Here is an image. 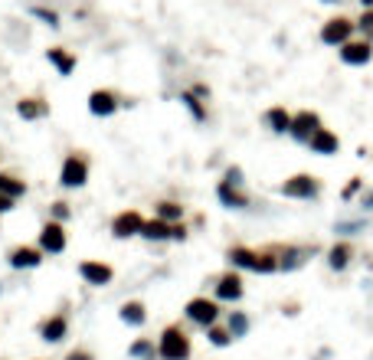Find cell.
<instances>
[{"label":"cell","mask_w":373,"mask_h":360,"mask_svg":"<svg viewBox=\"0 0 373 360\" xmlns=\"http://www.w3.org/2000/svg\"><path fill=\"white\" fill-rule=\"evenodd\" d=\"M226 259L233 269H246V272H259V275H272L278 272V252L272 249H249V246H233L226 252Z\"/></svg>","instance_id":"obj_1"},{"label":"cell","mask_w":373,"mask_h":360,"mask_svg":"<svg viewBox=\"0 0 373 360\" xmlns=\"http://www.w3.org/2000/svg\"><path fill=\"white\" fill-rule=\"evenodd\" d=\"M193 354V344H190V334H186L180 324H167L157 337V357L161 360H190Z\"/></svg>","instance_id":"obj_2"},{"label":"cell","mask_w":373,"mask_h":360,"mask_svg":"<svg viewBox=\"0 0 373 360\" xmlns=\"http://www.w3.org/2000/svg\"><path fill=\"white\" fill-rule=\"evenodd\" d=\"M184 314L190 324H197V328H210V324H220V301L216 299H207V295H197V299H190L184 305Z\"/></svg>","instance_id":"obj_3"},{"label":"cell","mask_w":373,"mask_h":360,"mask_svg":"<svg viewBox=\"0 0 373 360\" xmlns=\"http://www.w3.org/2000/svg\"><path fill=\"white\" fill-rule=\"evenodd\" d=\"M59 184L66 187V190H79V187L88 184V158L82 154V151H73V154L62 161Z\"/></svg>","instance_id":"obj_4"},{"label":"cell","mask_w":373,"mask_h":360,"mask_svg":"<svg viewBox=\"0 0 373 360\" xmlns=\"http://www.w3.org/2000/svg\"><path fill=\"white\" fill-rule=\"evenodd\" d=\"M282 193L288 200H318L321 197V180L314 174H291L282 184Z\"/></svg>","instance_id":"obj_5"},{"label":"cell","mask_w":373,"mask_h":360,"mask_svg":"<svg viewBox=\"0 0 373 360\" xmlns=\"http://www.w3.org/2000/svg\"><path fill=\"white\" fill-rule=\"evenodd\" d=\"M354 30H357V20H350V17H331L321 26V43H327V46H344L347 39H354Z\"/></svg>","instance_id":"obj_6"},{"label":"cell","mask_w":373,"mask_h":360,"mask_svg":"<svg viewBox=\"0 0 373 360\" xmlns=\"http://www.w3.org/2000/svg\"><path fill=\"white\" fill-rule=\"evenodd\" d=\"M79 278H82L86 285H92V288H105V285H112L115 269L108 265V262L86 259V262H79Z\"/></svg>","instance_id":"obj_7"},{"label":"cell","mask_w":373,"mask_h":360,"mask_svg":"<svg viewBox=\"0 0 373 360\" xmlns=\"http://www.w3.org/2000/svg\"><path fill=\"white\" fill-rule=\"evenodd\" d=\"M213 295H216V301H239L242 295H246V282H242V275H239L236 269L223 272L220 278H216V285H213Z\"/></svg>","instance_id":"obj_8"},{"label":"cell","mask_w":373,"mask_h":360,"mask_svg":"<svg viewBox=\"0 0 373 360\" xmlns=\"http://www.w3.org/2000/svg\"><path fill=\"white\" fill-rule=\"evenodd\" d=\"M122 105H124V102L115 95L112 88H95V92L88 95V112L95 115V118H112Z\"/></svg>","instance_id":"obj_9"},{"label":"cell","mask_w":373,"mask_h":360,"mask_svg":"<svg viewBox=\"0 0 373 360\" xmlns=\"http://www.w3.org/2000/svg\"><path fill=\"white\" fill-rule=\"evenodd\" d=\"M318 128H321V115H318V112H308V108H305V112L291 115V131H288V135L295 138L298 144H308Z\"/></svg>","instance_id":"obj_10"},{"label":"cell","mask_w":373,"mask_h":360,"mask_svg":"<svg viewBox=\"0 0 373 360\" xmlns=\"http://www.w3.org/2000/svg\"><path fill=\"white\" fill-rule=\"evenodd\" d=\"M141 226H144V216H141V213H137V210H122L112 220V236L115 239L141 236Z\"/></svg>","instance_id":"obj_11"},{"label":"cell","mask_w":373,"mask_h":360,"mask_svg":"<svg viewBox=\"0 0 373 360\" xmlns=\"http://www.w3.org/2000/svg\"><path fill=\"white\" fill-rule=\"evenodd\" d=\"M373 59V43L370 39H347L341 46V62L344 66H367Z\"/></svg>","instance_id":"obj_12"},{"label":"cell","mask_w":373,"mask_h":360,"mask_svg":"<svg viewBox=\"0 0 373 360\" xmlns=\"http://www.w3.org/2000/svg\"><path fill=\"white\" fill-rule=\"evenodd\" d=\"M39 249H43L46 256H59V252H66V229H62V223L50 220V223L39 229Z\"/></svg>","instance_id":"obj_13"},{"label":"cell","mask_w":373,"mask_h":360,"mask_svg":"<svg viewBox=\"0 0 373 360\" xmlns=\"http://www.w3.org/2000/svg\"><path fill=\"white\" fill-rule=\"evenodd\" d=\"M43 249L39 246H13L7 252V262H10V269H37L39 262H43Z\"/></svg>","instance_id":"obj_14"},{"label":"cell","mask_w":373,"mask_h":360,"mask_svg":"<svg viewBox=\"0 0 373 360\" xmlns=\"http://www.w3.org/2000/svg\"><path fill=\"white\" fill-rule=\"evenodd\" d=\"M308 148H311V154H321V158H334L337 151H341V138L331 131V128H318L314 131V138L308 141Z\"/></svg>","instance_id":"obj_15"},{"label":"cell","mask_w":373,"mask_h":360,"mask_svg":"<svg viewBox=\"0 0 373 360\" xmlns=\"http://www.w3.org/2000/svg\"><path fill=\"white\" fill-rule=\"evenodd\" d=\"M39 337H43L46 344H59V341H66V337H69V318H66V314H52V318H46V321L39 324Z\"/></svg>","instance_id":"obj_16"},{"label":"cell","mask_w":373,"mask_h":360,"mask_svg":"<svg viewBox=\"0 0 373 360\" xmlns=\"http://www.w3.org/2000/svg\"><path fill=\"white\" fill-rule=\"evenodd\" d=\"M216 197H220V203L229 207V210H246V207H249V193H246V190L236 187V184H226V180L216 184Z\"/></svg>","instance_id":"obj_17"},{"label":"cell","mask_w":373,"mask_h":360,"mask_svg":"<svg viewBox=\"0 0 373 360\" xmlns=\"http://www.w3.org/2000/svg\"><path fill=\"white\" fill-rule=\"evenodd\" d=\"M17 115H20L23 122H39V118H46V115H50V102L37 99V95L20 99V102H17Z\"/></svg>","instance_id":"obj_18"},{"label":"cell","mask_w":373,"mask_h":360,"mask_svg":"<svg viewBox=\"0 0 373 360\" xmlns=\"http://www.w3.org/2000/svg\"><path fill=\"white\" fill-rule=\"evenodd\" d=\"M350 262H354V246H350L347 239H341V243H334V246L327 249V265H331L334 272L350 269Z\"/></svg>","instance_id":"obj_19"},{"label":"cell","mask_w":373,"mask_h":360,"mask_svg":"<svg viewBox=\"0 0 373 360\" xmlns=\"http://www.w3.org/2000/svg\"><path fill=\"white\" fill-rule=\"evenodd\" d=\"M278 252V272H291V269H298L305 265V256H308L311 249H298V246H275Z\"/></svg>","instance_id":"obj_20"},{"label":"cell","mask_w":373,"mask_h":360,"mask_svg":"<svg viewBox=\"0 0 373 360\" xmlns=\"http://www.w3.org/2000/svg\"><path fill=\"white\" fill-rule=\"evenodd\" d=\"M171 229H174V223L154 216V220H144V226H141V239H148V243H164V239H171Z\"/></svg>","instance_id":"obj_21"},{"label":"cell","mask_w":373,"mask_h":360,"mask_svg":"<svg viewBox=\"0 0 373 360\" xmlns=\"http://www.w3.org/2000/svg\"><path fill=\"white\" fill-rule=\"evenodd\" d=\"M265 124H269V131H275V135H288L291 131V112H285L282 105H275V108L265 112Z\"/></svg>","instance_id":"obj_22"},{"label":"cell","mask_w":373,"mask_h":360,"mask_svg":"<svg viewBox=\"0 0 373 360\" xmlns=\"http://www.w3.org/2000/svg\"><path fill=\"white\" fill-rule=\"evenodd\" d=\"M118 318L124 324H131V328H141V324L148 321V308L141 305V301H124L122 311H118Z\"/></svg>","instance_id":"obj_23"},{"label":"cell","mask_w":373,"mask_h":360,"mask_svg":"<svg viewBox=\"0 0 373 360\" xmlns=\"http://www.w3.org/2000/svg\"><path fill=\"white\" fill-rule=\"evenodd\" d=\"M226 331L233 334V341L246 337L249 334V314L246 311H229V314H226Z\"/></svg>","instance_id":"obj_24"},{"label":"cell","mask_w":373,"mask_h":360,"mask_svg":"<svg viewBox=\"0 0 373 360\" xmlns=\"http://www.w3.org/2000/svg\"><path fill=\"white\" fill-rule=\"evenodd\" d=\"M46 59H50L52 66L59 69V75H69L75 69V56H69V53L62 50V46H52V50L46 53Z\"/></svg>","instance_id":"obj_25"},{"label":"cell","mask_w":373,"mask_h":360,"mask_svg":"<svg viewBox=\"0 0 373 360\" xmlns=\"http://www.w3.org/2000/svg\"><path fill=\"white\" fill-rule=\"evenodd\" d=\"M0 193H7V197H13V200H20L26 193V184L17 174H3V171H0Z\"/></svg>","instance_id":"obj_26"},{"label":"cell","mask_w":373,"mask_h":360,"mask_svg":"<svg viewBox=\"0 0 373 360\" xmlns=\"http://www.w3.org/2000/svg\"><path fill=\"white\" fill-rule=\"evenodd\" d=\"M184 203H174V200H161L157 203V216L167 220V223H184Z\"/></svg>","instance_id":"obj_27"},{"label":"cell","mask_w":373,"mask_h":360,"mask_svg":"<svg viewBox=\"0 0 373 360\" xmlns=\"http://www.w3.org/2000/svg\"><path fill=\"white\" fill-rule=\"evenodd\" d=\"M128 354L137 360H157V344H154L151 337H137L135 344L128 348Z\"/></svg>","instance_id":"obj_28"},{"label":"cell","mask_w":373,"mask_h":360,"mask_svg":"<svg viewBox=\"0 0 373 360\" xmlns=\"http://www.w3.org/2000/svg\"><path fill=\"white\" fill-rule=\"evenodd\" d=\"M180 102H184V108L193 115V122H207V105L200 102V95L193 92H180Z\"/></svg>","instance_id":"obj_29"},{"label":"cell","mask_w":373,"mask_h":360,"mask_svg":"<svg viewBox=\"0 0 373 360\" xmlns=\"http://www.w3.org/2000/svg\"><path fill=\"white\" fill-rule=\"evenodd\" d=\"M207 341H210L213 348H229L233 344V334L226 331V324H210L207 328Z\"/></svg>","instance_id":"obj_30"},{"label":"cell","mask_w":373,"mask_h":360,"mask_svg":"<svg viewBox=\"0 0 373 360\" xmlns=\"http://www.w3.org/2000/svg\"><path fill=\"white\" fill-rule=\"evenodd\" d=\"M30 13H33L37 20H43L46 26H59V13H56V10H46V7H33Z\"/></svg>","instance_id":"obj_31"},{"label":"cell","mask_w":373,"mask_h":360,"mask_svg":"<svg viewBox=\"0 0 373 360\" xmlns=\"http://www.w3.org/2000/svg\"><path fill=\"white\" fill-rule=\"evenodd\" d=\"M357 30H361L363 37H367V39L373 43V7H370V10H363V13H361V20H357Z\"/></svg>","instance_id":"obj_32"},{"label":"cell","mask_w":373,"mask_h":360,"mask_svg":"<svg viewBox=\"0 0 373 360\" xmlns=\"http://www.w3.org/2000/svg\"><path fill=\"white\" fill-rule=\"evenodd\" d=\"M361 187H363V180H361V177H354L350 184H344V190H341V200H354L357 193H361Z\"/></svg>","instance_id":"obj_33"},{"label":"cell","mask_w":373,"mask_h":360,"mask_svg":"<svg viewBox=\"0 0 373 360\" xmlns=\"http://www.w3.org/2000/svg\"><path fill=\"white\" fill-rule=\"evenodd\" d=\"M52 220H56V223H66V220H69V203H52Z\"/></svg>","instance_id":"obj_34"},{"label":"cell","mask_w":373,"mask_h":360,"mask_svg":"<svg viewBox=\"0 0 373 360\" xmlns=\"http://www.w3.org/2000/svg\"><path fill=\"white\" fill-rule=\"evenodd\" d=\"M66 360H95V354H92L88 348H75V350L66 354Z\"/></svg>","instance_id":"obj_35"},{"label":"cell","mask_w":373,"mask_h":360,"mask_svg":"<svg viewBox=\"0 0 373 360\" xmlns=\"http://www.w3.org/2000/svg\"><path fill=\"white\" fill-rule=\"evenodd\" d=\"M361 226H363V223H357V220H354V223H337V233H341V236H354V233H357Z\"/></svg>","instance_id":"obj_36"},{"label":"cell","mask_w":373,"mask_h":360,"mask_svg":"<svg viewBox=\"0 0 373 360\" xmlns=\"http://www.w3.org/2000/svg\"><path fill=\"white\" fill-rule=\"evenodd\" d=\"M226 184H236V187H242V171H239V167H229V171H226V177H223Z\"/></svg>","instance_id":"obj_37"},{"label":"cell","mask_w":373,"mask_h":360,"mask_svg":"<svg viewBox=\"0 0 373 360\" xmlns=\"http://www.w3.org/2000/svg\"><path fill=\"white\" fill-rule=\"evenodd\" d=\"M13 203H17L13 197H7V193H0V216H3V213H10V210H13Z\"/></svg>","instance_id":"obj_38"},{"label":"cell","mask_w":373,"mask_h":360,"mask_svg":"<svg viewBox=\"0 0 373 360\" xmlns=\"http://www.w3.org/2000/svg\"><path fill=\"white\" fill-rule=\"evenodd\" d=\"M171 239L184 243V239H186V226H184V223H174V229H171Z\"/></svg>","instance_id":"obj_39"},{"label":"cell","mask_w":373,"mask_h":360,"mask_svg":"<svg viewBox=\"0 0 373 360\" xmlns=\"http://www.w3.org/2000/svg\"><path fill=\"white\" fill-rule=\"evenodd\" d=\"M361 3H363V10H370L373 7V0H361Z\"/></svg>","instance_id":"obj_40"},{"label":"cell","mask_w":373,"mask_h":360,"mask_svg":"<svg viewBox=\"0 0 373 360\" xmlns=\"http://www.w3.org/2000/svg\"><path fill=\"white\" fill-rule=\"evenodd\" d=\"M321 3H341V0H321Z\"/></svg>","instance_id":"obj_41"}]
</instances>
